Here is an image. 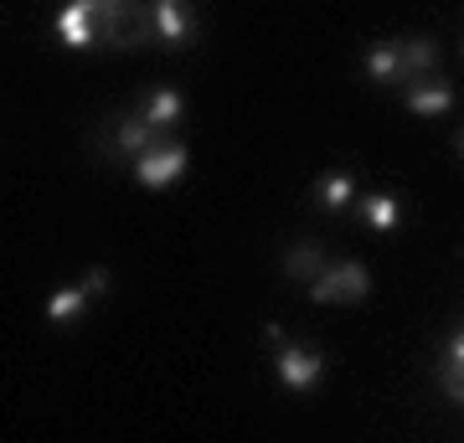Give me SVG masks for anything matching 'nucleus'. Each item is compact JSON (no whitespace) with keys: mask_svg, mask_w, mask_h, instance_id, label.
<instances>
[{"mask_svg":"<svg viewBox=\"0 0 464 443\" xmlns=\"http://www.w3.org/2000/svg\"><path fill=\"white\" fill-rule=\"evenodd\" d=\"M186 155L181 145H155L150 155H140L134 160V176H140V186H150V191H166V186H176L186 176Z\"/></svg>","mask_w":464,"mask_h":443,"instance_id":"obj_1","label":"nucleus"},{"mask_svg":"<svg viewBox=\"0 0 464 443\" xmlns=\"http://www.w3.org/2000/svg\"><path fill=\"white\" fill-rule=\"evenodd\" d=\"M52 32H57V42H63V47L83 52V47H93V36H99V11H93L88 0H72V5H63V11H57Z\"/></svg>","mask_w":464,"mask_h":443,"instance_id":"obj_2","label":"nucleus"},{"mask_svg":"<svg viewBox=\"0 0 464 443\" xmlns=\"http://www.w3.org/2000/svg\"><path fill=\"white\" fill-rule=\"evenodd\" d=\"M366 289H372V279H366L362 263H341V268H325V274L310 284V294H315L320 304H335V299H362Z\"/></svg>","mask_w":464,"mask_h":443,"instance_id":"obj_3","label":"nucleus"},{"mask_svg":"<svg viewBox=\"0 0 464 443\" xmlns=\"http://www.w3.org/2000/svg\"><path fill=\"white\" fill-rule=\"evenodd\" d=\"M279 381L289 387V392L315 387V381H320V356H315V351H304V345H284V351H279Z\"/></svg>","mask_w":464,"mask_h":443,"instance_id":"obj_4","label":"nucleus"},{"mask_svg":"<svg viewBox=\"0 0 464 443\" xmlns=\"http://www.w3.org/2000/svg\"><path fill=\"white\" fill-rule=\"evenodd\" d=\"M449 103H454V93H449L444 82H418V88H408V109L423 114V119L449 114Z\"/></svg>","mask_w":464,"mask_h":443,"instance_id":"obj_5","label":"nucleus"},{"mask_svg":"<svg viewBox=\"0 0 464 443\" xmlns=\"http://www.w3.org/2000/svg\"><path fill=\"white\" fill-rule=\"evenodd\" d=\"M145 119L155 124V130H170V124H181V119H186V99L176 93V88H160V93H150Z\"/></svg>","mask_w":464,"mask_h":443,"instance_id":"obj_6","label":"nucleus"},{"mask_svg":"<svg viewBox=\"0 0 464 443\" xmlns=\"http://www.w3.org/2000/svg\"><path fill=\"white\" fill-rule=\"evenodd\" d=\"M155 36H160V42H186V36H191V16H186V5L160 0V5H155Z\"/></svg>","mask_w":464,"mask_h":443,"instance_id":"obj_7","label":"nucleus"},{"mask_svg":"<svg viewBox=\"0 0 464 443\" xmlns=\"http://www.w3.org/2000/svg\"><path fill=\"white\" fill-rule=\"evenodd\" d=\"M155 145H160V140H155V124H150V119H124V124H119V149H124V155L140 160V155H150Z\"/></svg>","mask_w":464,"mask_h":443,"instance_id":"obj_8","label":"nucleus"},{"mask_svg":"<svg viewBox=\"0 0 464 443\" xmlns=\"http://www.w3.org/2000/svg\"><path fill=\"white\" fill-rule=\"evenodd\" d=\"M88 304V289L78 284V289H57V294H47V320L52 325H72L78 314H83Z\"/></svg>","mask_w":464,"mask_h":443,"instance_id":"obj_9","label":"nucleus"},{"mask_svg":"<svg viewBox=\"0 0 464 443\" xmlns=\"http://www.w3.org/2000/svg\"><path fill=\"white\" fill-rule=\"evenodd\" d=\"M362 217L372 232H392L398 227V197H387V191H377V197L362 201Z\"/></svg>","mask_w":464,"mask_h":443,"instance_id":"obj_10","label":"nucleus"},{"mask_svg":"<svg viewBox=\"0 0 464 443\" xmlns=\"http://www.w3.org/2000/svg\"><path fill=\"white\" fill-rule=\"evenodd\" d=\"M351 201H356V181L351 176H325L320 181V207L325 212H346Z\"/></svg>","mask_w":464,"mask_h":443,"instance_id":"obj_11","label":"nucleus"},{"mask_svg":"<svg viewBox=\"0 0 464 443\" xmlns=\"http://www.w3.org/2000/svg\"><path fill=\"white\" fill-rule=\"evenodd\" d=\"M366 72H372L377 82H398V78H402L398 47H372V52H366Z\"/></svg>","mask_w":464,"mask_h":443,"instance_id":"obj_12","label":"nucleus"},{"mask_svg":"<svg viewBox=\"0 0 464 443\" xmlns=\"http://www.w3.org/2000/svg\"><path fill=\"white\" fill-rule=\"evenodd\" d=\"M398 57H402V72H423V67H433V42H423V36H413V42H402L398 47Z\"/></svg>","mask_w":464,"mask_h":443,"instance_id":"obj_13","label":"nucleus"},{"mask_svg":"<svg viewBox=\"0 0 464 443\" xmlns=\"http://www.w3.org/2000/svg\"><path fill=\"white\" fill-rule=\"evenodd\" d=\"M284 268H289L295 279H310V284H315L320 274H325V263H320L315 247H299V253H289V258H284Z\"/></svg>","mask_w":464,"mask_h":443,"instance_id":"obj_14","label":"nucleus"},{"mask_svg":"<svg viewBox=\"0 0 464 443\" xmlns=\"http://www.w3.org/2000/svg\"><path fill=\"white\" fill-rule=\"evenodd\" d=\"M83 289H88V294H103V289H109V268H88Z\"/></svg>","mask_w":464,"mask_h":443,"instance_id":"obj_15","label":"nucleus"},{"mask_svg":"<svg viewBox=\"0 0 464 443\" xmlns=\"http://www.w3.org/2000/svg\"><path fill=\"white\" fill-rule=\"evenodd\" d=\"M449 366H454V371H464V330L449 341Z\"/></svg>","mask_w":464,"mask_h":443,"instance_id":"obj_16","label":"nucleus"},{"mask_svg":"<svg viewBox=\"0 0 464 443\" xmlns=\"http://www.w3.org/2000/svg\"><path fill=\"white\" fill-rule=\"evenodd\" d=\"M454 145H459V149H464V130H459V134H454Z\"/></svg>","mask_w":464,"mask_h":443,"instance_id":"obj_17","label":"nucleus"}]
</instances>
